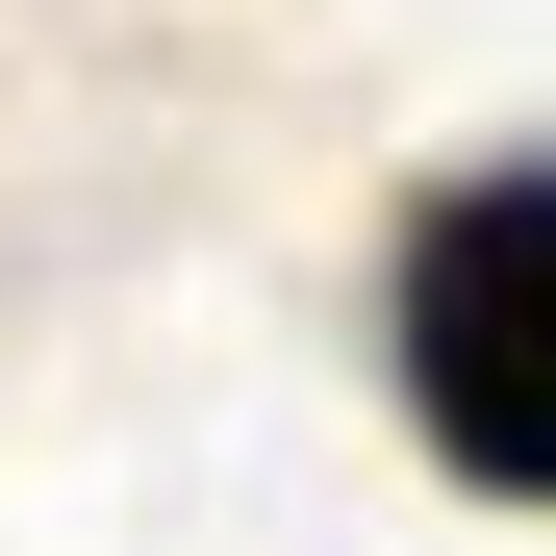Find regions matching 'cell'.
<instances>
[{"mask_svg":"<svg viewBox=\"0 0 556 556\" xmlns=\"http://www.w3.org/2000/svg\"><path fill=\"white\" fill-rule=\"evenodd\" d=\"M380 329H405V430L455 455V481H481V506H556V152L430 177Z\"/></svg>","mask_w":556,"mask_h":556,"instance_id":"1","label":"cell"}]
</instances>
